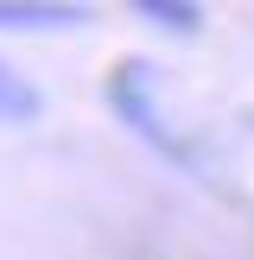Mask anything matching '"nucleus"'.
Wrapping results in <instances>:
<instances>
[{"label":"nucleus","instance_id":"obj_3","mask_svg":"<svg viewBox=\"0 0 254 260\" xmlns=\"http://www.w3.org/2000/svg\"><path fill=\"white\" fill-rule=\"evenodd\" d=\"M134 13L146 25H159V32H178V38H190L203 25V13H197V0H134Z\"/></svg>","mask_w":254,"mask_h":260},{"label":"nucleus","instance_id":"obj_2","mask_svg":"<svg viewBox=\"0 0 254 260\" xmlns=\"http://www.w3.org/2000/svg\"><path fill=\"white\" fill-rule=\"evenodd\" d=\"M70 25H89V13L64 0H0V32H70Z\"/></svg>","mask_w":254,"mask_h":260},{"label":"nucleus","instance_id":"obj_4","mask_svg":"<svg viewBox=\"0 0 254 260\" xmlns=\"http://www.w3.org/2000/svg\"><path fill=\"white\" fill-rule=\"evenodd\" d=\"M0 121H38V89L0 63Z\"/></svg>","mask_w":254,"mask_h":260},{"label":"nucleus","instance_id":"obj_1","mask_svg":"<svg viewBox=\"0 0 254 260\" xmlns=\"http://www.w3.org/2000/svg\"><path fill=\"white\" fill-rule=\"evenodd\" d=\"M108 102H114V114H121V121L134 127L140 140H152L165 159H178V165L190 172V152L159 127V108H152V76L140 70V63H127V70H114V76H108Z\"/></svg>","mask_w":254,"mask_h":260}]
</instances>
